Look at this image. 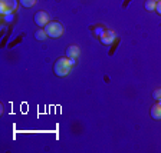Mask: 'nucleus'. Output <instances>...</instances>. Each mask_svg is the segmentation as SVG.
<instances>
[{"label":"nucleus","instance_id":"obj_10","mask_svg":"<svg viewBox=\"0 0 161 153\" xmlns=\"http://www.w3.org/2000/svg\"><path fill=\"white\" fill-rule=\"evenodd\" d=\"M36 2H37V0H19V3L22 4L23 7H26V9L35 6V4H36Z\"/></svg>","mask_w":161,"mask_h":153},{"label":"nucleus","instance_id":"obj_12","mask_svg":"<svg viewBox=\"0 0 161 153\" xmlns=\"http://www.w3.org/2000/svg\"><path fill=\"white\" fill-rule=\"evenodd\" d=\"M104 27H97V29H95V33H97V36L98 37H99L101 36V34H102V32H104Z\"/></svg>","mask_w":161,"mask_h":153},{"label":"nucleus","instance_id":"obj_2","mask_svg":"<svg viewBox=\"0 0 161 153\" xmlns=\"http://www.w3.org/2000/svg\"><path fill=\"white\" fill-rule=\"evenodd\" d=\"M45 30H46V33L49 37H52V39H58V37H60L62 34H64V26H62V23L60 22H49V23L45 26Z\"/></svg>","mask_w":161,"mask_h":153},{"label":"nucleus","instance_id":"obj_9","mask_svg":"<svg viewBox=\"0 0 161 153\" xmlns=\"http://www.w3.org/2000/svg\"><path fill=\"white\" fill-rule=\"evenodd\" d=\"M35 37H36V40H45L49 36H47V33H46V30L45 29H39L36 33H35Z\"/></svg>","mask_w":161,"mask_h":153},{"label":"nucleus","instance_id":"obj_7","mask_svg":"<svg viewBox=\"0 0 161 153\" xmlns=\"http://www.w3.org/2000/svg\"><path fill=\"white\" fill-rule=\"evenodd\" d=\"M151 117L155 119V120L161 119V102L153 105V107H151Z\"/></svg>","mask_w":161,"mask_h":153},{"label":"nucleus","instance_id":"obj_1","mask_svg":"<svg viewBox=\"0 0 161 153\" xmlns=\"http://www.w3.org/2000/svg\"><path fill=\"white\" fill-rule=\"evenodd\" d=\"M75 64V60L69 59V57H59L53 64V72L56 76L64 77L72 72V67Z\"/></svg>","mask_w":161,"mask_h":153},{"label":"nucleus","instance_id":"obj_8","mask_svg":"<svg viewBox=\"0 0 161 153\" xmlns=\"http://www.w3.org/2000/svg\"><path fill=\"white\" fill-rule=\"evenodd\" d=\"M155 6H157V2H155V0H147V2L144 3V7H145L147 12H154Z\"/></svg>","mask_w":161,"mask_h":153},{"label":"nucleus","instance_id":"obj_4","mask_svg":"<svg viewBox=\"0 0 161 153\" xmlns=\"http://www.w3.org/2000/svg\"><path fill=\"white\" fill-rule=\"evenodd\" d=\"M117 39V34H115L114 30H107L105 29L104 32H102V34L99 36V40L102 44H107V46H109V44L114 43V40Z\"/></svg>","mask_w":161,"mask_h":153},{"label":"nucleus","instance_id":"obj_11","mask_svg":"<svg viewBox=\"0 0 161 153\" xmlns=\"http://www.w3.org/2000/svg\"><path fill=\"white\" fill-rule=\"evenodd\" d=\"M153 97H154L157 102H161V89H155L154 93H153Z\"/></svg>","mask_w":161,"mask_h":153},{"label":"nucleus","instance_id":"obj_5","mask_svg":"<svg viewBox=\"0 0 161 153\" xmlns=\"http://www.w3.org/2000/svg\"><path fill=\"white\" fill-rule=\"evenodd\" d=\"M49 14L45 12V10H39L36 14H35V23L39 27H45L47 23H49Z\"/></svg>","mask_w":161,"mask_h":153},{"label":"nucleus","instance_id":"obj_13","mask_svg":"<svg viewBox=\"0 0 161 153\" xmlns=\"http://www.w3.org/2000/svg\"><path fill=\"white\" fill-rule=\"evenodd\" d=\"M155 12H157V13L161 16V0H160V2H157V6H155Z\"/></svg>","mask_w":161,"mask_h":153},{"label":"nucleus","instance_id":"obj_3","mask_svg":"<svg viewBox=\"0 0 161 153\" xmlns=\"http://www.w3.org/2000/svg\"><path fill=\"white\" fill-rule=\"evenodd\" d=\"M17 9V0H0V13L12 14Z\"/></svg>","mask_w":161,"mask_h":153},{"label":"nucleus","instance_id":"obj_6","mask_svg":"<svg viewBox=\"0 0 161 153\" xmlns=\"http://www.w3.org/2000/svg\"><path fill=\"white\" fill-rule=\"evenodd\" d=\"M79 54H80V49L78 46H75V44H72V46H69L66 49V57L75 60V62H76V59L79 57Z\"/></svg>","mask_w":161,"mask_h":153},{"label":"nucleus","instance_id":"obj_14","mask_svg":"<svg viewBox=\"0 0 161 153\" xmlns=\"http://www.w3.org/2000/svg\"><path fill=\"white\" fill-rule=\"evenodd\" d=\"M155 2H160V0H155Z\"/></svg>","mask_w":161,"mask_h":153}]
</instances>
